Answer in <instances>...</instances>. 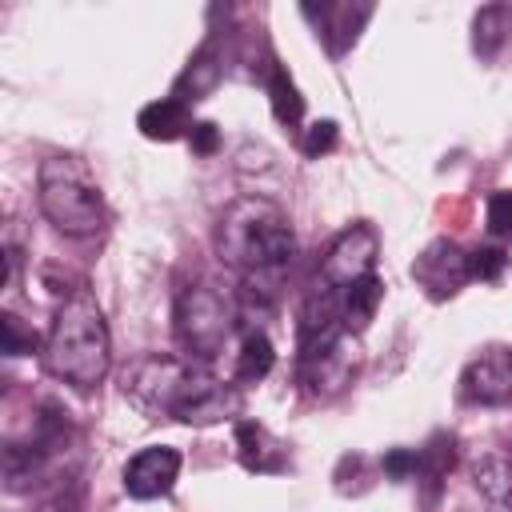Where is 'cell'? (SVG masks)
Instances as JSON below:
<instances>
[{
  "label": "cell",
  "mask_w": 512,
  "mask_h": 512,
  "mask_svg": "<svg viewBox=\"0 0 512 512\" xmlns=\"http://www.w3.org/2000/svg\"><path fill=\"white\" fill-rule=\"evenodd\" d=\"M216 252L232 272H240L244 300L268 304L292 264L296 236L280 204L264 196H240L216 224Z\"/></svg>",
  "instance_id": "1"
},
{
  "label": "cell",
  "mask_w": 512,
  "mask_h": 512,
  "mask_svg": "<svg viewBox=\"0 0 512 512\" xmlns=\"http://www.w3.org/2000/svg\"><path fill=\"white\" fill-rule=\"evenodd\" d=\"M124 392L152 416H172L192 428H208L232 420L240 412V396L232 384L212 376L208 368L184 356H144L132 372Z\"/></svg>",
  "instance_id": "2"
},
{
  "label": "cell",
  "mask_w": 512,
  "mask_h": 512,
  "mask_svg": "<svg viewBox=\"0 0 512 512\" xmlns=\"http://www.w3.org/2000/svg\"><path fill=\"white\" fill-rule=\"evenodd\" d=\"M44 368L88 392L96 388L108 368H112V336H108V324H104V312L96 304L92 292L76 288L60 300L56 316H52V328L44 336Z\"/></svg>",
  "instance_id": "3"
},
{
  "label": "cell",
  "mask_w": 512,
  "mask_h": 512,
  "mask_svg": "<svg viewBox=\"0 0 512 512\" xmlns=\"http://www.w3.org/2000/svg\"><path fill=\"white\" fill-rule=\"evenodd\" d=\"M36 200L48 224L64 236H96L104 228V196L84 160L48 156L36 172Z\"/></svg>",
  "instance_id": "4"
},
{
  "label": "cell",
  "mask_w": 512,
  "mask_h": 512,
  "mask_svg": "<svg viewBox=\"0 0 512 512\" xmlns=\"http://www.w3.org/2000/svg\"><path fill=\"white\" fill-rule=\"evenodd\" d=\"M240 320V308L232 296L208 280L188 284L176 296V340L192 360H212L224 352Z\"/></svg>",
  "instance_id": "5"
},
{
  "label": "cell",
  "mask_w": 512,
  "mask_h": 512,
  "mask_svg": "<svg viewBox=\"0 0 512 512\" xmlns=\"http://www.w3.org/2000/svg\"><path fill=\"white\" fill-rule=\"evenodd\" d=\"M376 256H380V236H376V228H372V224H348V228L328 244L324 260H320L316 292L344 296L356 280L372 276Z\"/></svg>",
  "instance_id": "6"
},
{
  "label": "cell",
  "mask_w": 512,
  "mask_h": 512,
  "mask_svg": "<svg viewBox=\"0 0 512 512\" xmlns=\"http://www.w3.org/2000/svg\"><path fill=\"white\" fill-rule=\"evenodd\" d=\"M460 392L472 404L496 408V404H512V348H484L476 360H468L464 376H460Z\"/></svg>",
  "instance_id": "7"
},
{
  "label": "cell",
  "mask_w": 512,
  "mask_h": 512,
  "mask_svg": "<svg viewBox=\"0 0 512 512\" xmlns=\"http://www.w3.org/2000/svg\"><path fill=\"white\" fill-rule=\"evenodd\" d=\"M180 476V452L168 444H148L124 464V492L136 500L168 496Z\"/></svg>",
  "instance_id": "8"
},
{
  "label": "cell",
  "mask_w": 512,
  "mask_h": 512,
  "mask_svg": "<svg viewBox=\"0 0 512 512\" xmlns=\"http://www.w3.org/2000/svg\"><path fill=\"white\" fill-rule=\"evenodd\" d=\"M412 280H416L432 300H444V296L460 292L464 280H472V276H468V252H460L452 240H432V244L416 256Z\"/></svg>",
  "instance_id": "9"
},
{
  "label": "cell",
  "mask_w": 512,
  "mask_h": 512,
  "mask_svg": "<svg viewBox=\"0 0 512 512\" xmlns=\"http://www.w3.org/2000/svg\"><path fill=\"white\" fill-rule=\"evenodd\" d=\"M300 368H304V384H308L312 396H336V392L352 380L356 356L348 352V340L340 336V340H332L328 348L300 356Z\"/></svg>",
  "instance_id": "10"
},
{
  "label": "cell",
  "mask_w": 512,
  "mask_h": 512,
  "mask_svg": "<svg viewBox=\"0 0 512 512\" xmlns=\"http://www.w3.org/2000/svg\"><path fill=\"white\" fill-rule=\"evenodd\" d=\"M236 456L248 472H280L288 464L284 444L256 420H236Z\"/></svg>",
  "instance_id": "11"
},
{
  "label": "cell",
  "mask_w": 512,
  "mask_h": 512,
  "mask_svg": "<svg viewBox=\"0 0 512 512\" xmlns=\"http://www.w3.org/2000/svg\"><path fill=\"white\" fill-rule=\"evenodd\" d=\"M136 128H140L148 140H176V136L192 132V112H188L184 100L164 96V100H152V104L140 108Z\"/></svg>",
  "instance_id": "12"
},
{
  "label": "cell",
  "mask_w": 512,
  "mask_h": 512,
  "mask_svg": "<svg viewBox=\"0 0 512 512\" xmlns=\"http://www.w3.org/2000/svg\"><path fill=\"white\" fill-rule=\"evenodd\" d=\"M380 300H384V284H380L376 272L364 276V280H356V284L340 296V324H344V332H364V328L372 324Z\"/></svg>",
  "instance_id": "13"
},
{
  "label": "cell",
  "mask_w": 512,
  "mask_h": 512,
  "mask_svg": "<svg viewBox=\"0 0 512 512\" xmlns=\"http://www.w3.org/2000/svg\"><path fill=\"white\" fill-rule=\"evenodd\" d=\"M272 364H276V348H272L268 332L248 328L244 340H240V352H236V372H232V380H236V384H256V380H264V376L272 372Z\"/></svg>",
  "instance_id": "14"
},
{
  "label": "cell",
  "mask_w": 512,
  "mask_h": 512,
  "mask_svg": "<svg viewBox=\"0 0 512 512\" xmlns=\"http://www.w3.org/2000/svg\"><path fill=\"white\" fill-rule=\"evenodd\" d=\"M472 480H476V488H480L492 504L512 508V456H508V452H488V456H480V460L472 464Z\"/></svg>",
  "instance_id": "15"
},
{
  "label": "cell",
  "mask_w": 512,
  "mask_h": 512,
  "mask_svg": "<svg viewBox=\"0 0 512 512\" xmlns=\"http://www.w3.org/2000/svg\"><path fill=\"white\" fill-rule=\"evenodd\" d=\"M220 76H224V64H220V56H216V48L212 44H204L196 56H192V64L184 68V76H180V84H176V100H200V96H208L216 84H220Z\"/></svg>",
  "instance_id": "16"
},
{
  "label": "cell",
  "mask_w": 512,
  "mask_h": 512,
  "mask_svg": "<svg viewBox=\"0 0 512 512\" xmlns=\"http://www.w3.org/2000/svg\"><path fill=\"white\" fill-rule=\"evenodd\" d=\"M268 100H272V112H276V120L280 124H300V116H304V96H300V88H296V80L284 72V68H272V80H268Z\"/></svg>",
  "instance_id": "17"
},
{
  "label": "cell",
  "mask_w": 512,
  "mask_h": 512,
  "mask_svg": "<svg viewBox=\"0 0 512 512\" xmlns=\"http://www.w3.org/2000/svg\"><path fill=\"white\" fill-rule=\"evenodd\" d=\"M472 32H476V52L480 56H496V48L504 40V8L500 4L480 8L476 20H472Z\"/></svg>",
  "instance_id": "18"
},
{
  "label": "cell",
  "mask_w": 512,
  "mask_h": 512,
  "mask_svg": "<svg viewBox=\"0 0 512 512\" xmlns=\"http://www.w3.org/2000/svg\"><path fill=\"white\" fill-rule=\"evenodd\" d=\"M0 348H4V356H28V352H36V332L16 312H4L0 316Z\"/></svg>",
  "instance_id": "19"
},
{
  "label": "cell",
  "mask_w": 512,
  "mask_h": 512,
  "mask_svg": "<svg viewBox=\"0 0 512 512\" xmlns=\"http://www.w3.org/2000/svg\"><path fill=\"white\" fill-rule=\"evenodd\" d=\"M504 268H508L504 248H476V252H468V276L472 280H500Z\"/></svg>",
  "instance_id": "20"
},
{
  "label": "cell",
  "mask_w": 512,
  "mask_h": 512,
  "mask_svg": "<svg viewBox=\"0 0 512 512\" xmlns=\"http://www.w3.org/2000/svg\"><path fill=\"white\" fill-rule=\"evenodd\" d=\"M488 232L512 240V192H496L488 200Z\"/></svg>",
  "instance_id": "21"
},
{
  "label": "cell",
  "mask_w": 512,
  "mask_h": 512,
  "mask_svg": "<svg viewBox=\"0 0 512 512\" xmlns=\"http://www.w3.org/2000/svg\"><path fill=\"white\" fill-rule=\"evenodd\" d=\"M332 144H336V120H316V124L304 132V152H308V156H324Z\"/></svg>",
  "instance_id": "22"
},
{
  "label": "cell",
  "mask_w": 512,
  "mask_h": 512,
  "mask_svg": "<svg viewBox=\"0 0 512 512\" xmlns=\"http://www.w3.org/2000/svg\"><path fill=\"white\" fill-rule=\"evenodd\" d=\"M416 468H420V452H416V448H396V452L384 456V472H388L392 480H404V476H412Z\"/></svg>",
  "instance_id": "23"
},
{
  "label": "cell",
  "mask_w": 512,
  "mask_h": 512,
  "mask_svg": "<svg viewBox=\"0 0 512 512\" xmlns=\"http://www.w3.org/2000/svg\"><path fill=\"white\" fill-rule=\"evenodd\" d=\"M188 140H192V152H200V156H212L216 152V144H220V132H216V124H192V132H188Z\"/></svg>",
  "instance_id": "24"
},
{
  "label": "cell",
  "mask_w": 512,
  "mask_h": 512,
  "mask_svg": "<svg viewBox=\"0 0 512 512\" xmlns=\"http://www.w3.org/2000/svg\"><path fill=\"white\" fill-rule=\"evenodd\" d=\"M56 512H72V508H56Z\"/></svg>",
  "instance_id": "25"
}]
</instances>
